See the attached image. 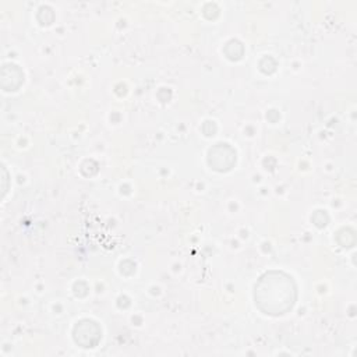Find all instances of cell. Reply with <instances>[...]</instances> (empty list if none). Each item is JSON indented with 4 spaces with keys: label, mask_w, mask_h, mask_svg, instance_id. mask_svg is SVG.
I'll list each match as a JSON object with an SVG mask.
<instances>
[{
    "label": "cell",
    "mask_w": 357,
    "mask_h": 357,
    "mask_svg": "<svg viewBox=\"0 0 357 357\" xmlns=\"http://www.w3.org/2000/svg\"><path fill=\"white\" fill-rule=\"evenodd\" d=\"M255 305L268 315H283L290 311L297 298V289L291 276L271 271L255 284Z\"/></svg>",
    "instance_id": "1"
}]
</instances>
